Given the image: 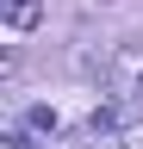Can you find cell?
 Returning <instances> with one entry per match:
<instances>
[{"mask_svg":"<svg viewBox=\"0 0 143 149\" xmlns=\"http://www.w3.org/2000/svg\"><path fill=\"white\" fill-rule=\"evenodd\" d=\"M0 19H6V31H31V25L44 19V6H38V0H6Z\"/></svg>","mask_w":143,"mask_h":149,"instance_id":"1","label":"cell"},{"mask_svg":"<svg viewBox=\"0 0 143 149\" xmlns=\"http://www.w3.org/2000/svg\"><path fill=\"white\" fill-rule=\"evenodd\" d=\"M25 118H31V130H56V124H62V118H56V112H50V106H31Z\"/></svg>","mask_w":143,"mask_h":149,"instance_id":"2","label":"cell"},{"mask_svg":"<svg viewBox=\"0 0 143 149\" xmlns=\"http://www.w3.org/2000/svg\"><path fill=\"white\" fill-rule=\"evenodd\" d=\"M118 149H124V143H118Z\"/></svg>","mask_w":143,"mask_h":149,"instance_id":"4","label":"cell"},{"mask_svg":"<svg viewBox=\"0 0 143 149\" xmlns=\"http://www.w3.org/2000/svg\"><path fill=\"white\" fill-rule=\"evenodd\" d=\"M124 149H143V124H131V130H124Z\"/></svg>","mask_w":143,"mask_h":149,"instance_id":"3","label":"cell"}]
</instances>
